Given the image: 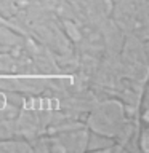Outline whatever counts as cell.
Returning <instances> with one entry per match:
<instances>
[{"label":"cell","mask_w":149,"mask_h":153,"mask_svg":"<svg viewBox=\"0 0 149 153\" xmlns=\"http://www.w3.org/2000/svg\"><path fill=\"white\" fill-rule=\"evenodd\" d=\"M87 128L91 132L111 137L117 142L123 136L127 126L125 107L120 100H104L90 112Z\"/></svg>","instance_id":"obj_1"},{"label":"cell","mask_w":149,"mask_h":153,"mask_svg":"<svg viewBox=\"0 0 149 153\" xmlns=\"http://www.w3.org/2000/svg\"><path fill=\"white\" fill-rule=\"evenodd\" d=\"M34 152V147L31 140L24 137H2L0 139V153H27Z\"/></svg>","instance_id":"obj_2"}]
</instances>
